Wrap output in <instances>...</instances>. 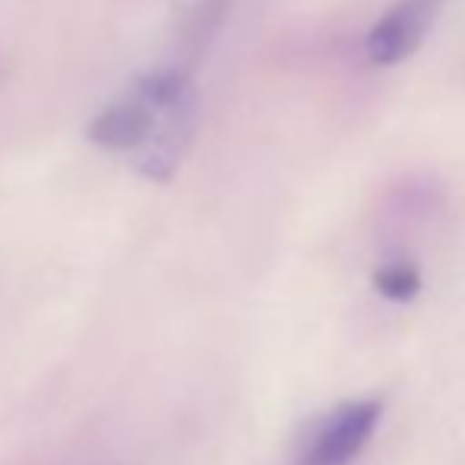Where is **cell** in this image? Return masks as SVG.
<instances>
[{
  "mask_svg": "<svg viewBox=\"0 0 465 465\" xmlns=\"http://www.w3.org/2000/svg\"><path fill=\"white\" fill-rule=\"evenodd\" d=\"M383 418L380 399H351L342 402L311 430L292 465H351Z\"/></svg>",
  "mask_w": 465,
  "mask_h": 465,
  "instance_id": "6da1fadb",
  "label": "cell"
},
{
  "mask_svg": "<svg viewBox=\"0 0 465 465\" xmlns=\"http://www.w3.org/2000/svg\"><path fill=\"white\" fill-rule=\"evenodd\" d=\"M443 4L447 0H396L368 32V57L377 67H396L409 61L430 35Z\"/></svg>",
  "mask_w": 465,
  "mask_h": 465,
  "instance_id": "7a4b0ae2",
  "label": "cell"
},
{
  "mask_svg": "<svg viewBox=\"0 0 465 465\" xmlns=\"http://www.w3.org/2000/svg\"><path fill=\"white\" fill-rule=\"evenodd\" d=\"M155 124H159V114L140 95L127 93L98 111L89 121L86 136L104 153H136L146 146Z\"/></svg>",
  "mask_w": 465,
  "mask_h": 465,
  "instance_id": "3957f363",
  "label": "cell"
},
{
  "mask_svg": "<svg viewBox=\"0 0 465 465\" xmlns=\"http://www.w3.org/2000/svg\"><path fill=\"white\" fill-rule=\"evenodd\" d=\"M193 130H196V104L159 114L153 136L146 140L140 159H136V168H140L143 178L159 181V184L162 181H172L174 172L181 168V162L187 159L190 143H193Z\"/></svg>",
  "mask_w": 465,
  "mask_h": 465,
  "instance_id": "277c9868",
  "label": "cell"
},
{
  "mask_svg": "<svg viewBox=\"0 0 465 465\" xmlns=\"http://www.w3.org/2000/svg\"><path fill=\"white\" fill-rule=\"evenodd\" d=\"M228 10H232V0H190L178 19V29H174V48H178L174 67L196 74L200 61L225 25Z\"/></svg>",
  "mask_w": 465,
  "mask_h": 465,
  "instance_id": "5b68a950",
  "label": "cell"
},
{
  "mask_svg": "<svg viewBox=\"0 0 465 465\" xmlns=\"http://www.w3.org/2000/svg\"><path fill=\"white\" fill-rule=\"evenodd\" d=\"M373 288H377L386 301L405 304V301H411L421 292V272H418V266L409 263V260H392V263L380 266V270L373 272Z\"/></svg>",
  "mask_w": 465,
  "mask_h": 465,
  "instance_id": "8992f818",
  "label": "cell"
}]
</instances>
